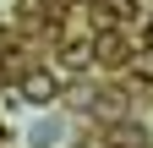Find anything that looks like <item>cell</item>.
Returning <instances> with one entry per match:
<instances>
[{"label":"cell","mask_w":153,"mask_h":148,"mask_svg":"<svg viewBox=\"0 0 153 148\" xmlns=\"http://www.w3.org/2000/svg\"><path fill=\"white\" fill-rule=\"evenodd\" d=\"M27 99H55V77L33 71V77H27Z\"/></svg>","instance_id":"obj_1"}]
</instances>
